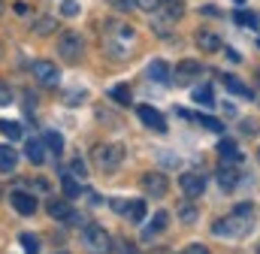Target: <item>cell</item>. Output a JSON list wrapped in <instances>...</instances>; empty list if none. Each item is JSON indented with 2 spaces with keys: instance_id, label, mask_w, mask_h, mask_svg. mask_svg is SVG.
<instances>
[{
  "instance_id": "6da1fadb",
  "label": "cell",
  "mask_w": 260,
  "mask_h": 254,
  "mask_svg": "<svg viewBox=\"0 0 260 254\" xmlns=\"http://www.w3.org/2000/svg\"><path fill=\"white\" fill-rule=\"evenodd\" d=\"M251 218H254V209L245 203V206L233 209L227 218H218L215 227H212V233H215L218 239H236V236H245V233L251 230Z\"/></svg>"
},
{
  "instance_id": "7a4b0ae2",
  "label": "cell",
  "mask_w": 260,
  "mask_h": 254,
  "mask_svg": "<svg viewBox=\"0 0 260 254\" xmlns=\"http://www.w3.org/2000/svg\"><path fill=\"white\" fill-rule=\"evenodd\" d=\"M124 154H127L124 145H118V142H103V145L94 148V164H97V170H103V173H115V170L121 167Z\"/></svg>"
},
{
  "instance_id": "3957f363",
  "label": "cell",
  "mask_w": 260,
  "mask_h": 254,
  "mask_svg": "<svg viewBox=\"0 0 260 254\" xmlns=\"http://www.w3.org/2000/svg\"><path fill=\"white\" fill-rule=\"evenodd\" d=\"M82 245H85V251H91V254H109L112 251L109 233H106L103 227H97V224H85V230H82Z\"/></svg>"
},
{
  "instance_id": "277c9868",
  "label": "cell",
  "mask_w": 260,
  "mask_h": 254,
  "mask_svg": "<svg viewBox=\"0 0 260 254\" xmlns=\"http://www.w3.org/2000/svg\"><path fill=\"white\" fill-rule=\"evenodd\" d=\"M82 52H85V43H82V37H79L76 30H64V34L58 37V55H61L64 61H79Z\"/></svg>"
},
{
  "instance_id": "5b68a950",
  "label": "cell",
  "mask_w": 260,
  "mask_h": 254,
  "mask_svg": "<svg viewBox=\"0 0 260 254\" xmlns=\"http://www.w3.org/2000/svg\"><path fill=\"white\" fill-rule=\"evenodd\" d=\"M30 73H34V79H37L40 85H46V88L58 85V79H61L58 67H55L52 61H34V64H30Z\"/></svg>"
},
{
  "instance_id": "8992f818",
  "label": "cell",
  "mask_w": 260,
  "mask_h": 254,
  "mask_svg": "<svg viewBox=\"0 0 260 254\" xmlns=\"http://www.w3.org/2000/svg\"><path fill=\"white\" fill-rule=\"evenodd\" d=\"M136 115H139V121L148 127V130H154V133H167V118H164L154 106H136Z\"/></svg>"
},
{
  "instance_id": "52a82bcc",
  "label": "cell",
  "mask_w": 260,
  "mask_h": 254,
  "mask_svg": "<svg viewBox=\"0 0 260 254\" xmlns=\"http://www.w3.org/2000/svg\"><path fill=\"white\" fill-rule=\"evenodd\" d=\"M112 209H115L118 215L130 218V221H142V215H145V203H142V200H115Z\"/></svg>"
},
{
  "instance_id": "ba28073f",
  "label": "cell",
  "mask_w": 260,
  "mask_h": 254,
  "mask_svg": "<svg viewBox=\"0 0 260 254\" xmlns=\"http://www.w3.org/2000/svg\"><path fill=\"white\" fill-rule=\"evenodd\" d=\"M9 203H12V209H15L18 215H34V212H37V200H34V194H27V190H12V194H9Z\"/></svg>"
},
{
  "instance_id": "9c48e42d",
  "label": "cell",
  "mask_w": 260,
  "mask_h": 254,
  "mask_svg": "<svg viewBox=\"0 0 260 254\" xmlns=\"http://www.w3.org/2000/svg\"><path fill=\"white\" fill-rule=\"evenodd\" d=\"M142 188H145L148 197H164L167 188H170V182L164 179V173H145L142 176Z\"/></svg>"
},
{
  "instance_id": "30bf717a",
  "label": "cell",
  "mask_w": 260,
  "mask_h": 254,
  "mask_svg": "<svg viewBox=\"0 0 260 254\" xmlns=\"http://www.w3.org/2000/svg\"><path fill=\"white\" fill-rule=\"evenodd\" d=\"M179 185L185 190V197H200V194L206 190V179H203L200 173H182Z\"/></svg>"
},
{
  "instance_id": "8fae6325",
  "label": "cell",
  "mask_w": 260,
  "mask_h": 254,
  "mask_svg": "<svg viewBox=\"0 0 260 254\" xmlns=\"http://www.w3.org/2000/svg\"><path fill=\"white\" fill-rule=\"evenodd\" d=\"M218 185L224 190H233L239 185V170H236V164H221V167H218Z\"/></svg>"
},
{
  "instance_id": "7c38bea8",
  "label": "cell",
  "mask_w": 260,
  "mask_h": 254,
  "mask_svg": "<svg viewBox=\"0 0 260 254\" xmlns=\"http://www.w3.org/2000/svg\"><path fill=\"white\" fill-rule=\"evenodd\" d=\"M145 79L148 82H157V85H167L170 82V67H167V61H151L145 67Z\"/></svg>"
},
{
  "instance_id": "4fadbf2b",
  "label": "cell",
  "mask_w": 260,
  "mask_h": 254,
  "mask_svg": "<svg viewBox=\"0 0 260 254\" xmlns=\"http://www.w3.org/2000/svg\"><path fill=\"white\" fill-rule=\"evenodd\" d=\"M200 70H203V67H200L197 61H182L179 70L173 73V79H176V85H188L194 76H200Z\"/></svg>"
},
{
  "instance_id": "5bb4252c",
  "label": "cell",
  "mask_w": 260,
  "mask_h": 254,
  "mask_svg": "<svg viewBox=\"0 0 260 254\" xmlns=\"http://www.w3.org/2000/svg\"><path fill=\"white\" fill-rule=\"evenodd\" d=\"M218 154H221V164H239V161H242V154H239V145H236L233 139H221V145H218Z\"/></svg>"
},
{
  "instance_id": "9a60e30c",
  "label": "cell",
  "mask_w": 260,
  "mask_h": 254,
  "mask_svg": "<svg viewBox=\"0 0 260 254\" xmlns=\"http://www.w3.org/2000/svg\"><path fill=\"white\" fill-rule=\"evenodd\" d=\"M154 12H160V15H164L167 21H176V18H182L185 6H182V0H160Z\"/></svg>"
},
{
  "instance_id": "2e32d148",
  "label": "cell",
  "mask_w": 260,
  "mask_h": 254,
  "mask_svg": "<svg viewBox=\"0 0 260 254\" xmlns=\"http://www.w3.org/2000/svg\"><path fill=\"white\" fill-rule=\"evenodd\" d=\"M24 154H27V161L37 164V167L46 164V145H43L40 139H27V142H24Z\"/></svg>"
},
{
  "instance_id": "e0dca14e",
  "label": "cell",
  "mask_w": 260,
  "mask_h": 254,
  "mask_svg": "<svg viewBox=\"0 0 260 254\" xmlns=\"http://www.w3.org/2000/svg\"><path fill=\"white\" fill-rule=\"evenodd\" d=\"M49 215L52 218H58V221H73V206L67 203V200H49Z\"/></svg>"
},
{
  "instance_id": "ac0fdd59",
  "label": "cell",
  "mask_w": 260,
  "mask_h": 254,
  "mask_svg": "<svg viewBox=\"0 0 260 254\" xmlns=\"http://www.w3.org/2000/svg\"><path fill=\"white\" fill-rule=\"evenodd\" d=\"M197 46L203 52H218L221 49V37L212 34V30H197Z\"/></svg>"
},
{
  "instance_id": "d6986e66",
  "label": "cell",
  "mask_w": 260,
  "mask_h": 254,
  "mask_svg": "<svg viewBox=\"0 0 260 254\" xmlns=\"http://www.w3.org/2000/svg\"><path fill=\"white\" fill-rule=\"evenodd\" d=\"M221 82H224V88H227V91H233L236 97H245V100H251V88H248V85H242L236 76H221Z\"/></svg>"
},
{
  "instance_id": "ffe728a7",
  "label": "cell",
  "mask_w": 260,
  "mask_h": 254,
  "mask_svg": "<svg viewBox=\"0 0 260 254\" xmlns=\"http://www.w3.org/2000/svg\"><path fill=\"white\" fill-rule=\"evenodd\" d=\"M167 221H170V215H167V212H157V215L151 218V224L142 230V239H151V236H157V233L167 227Z\"/></svg>"
},
{
  "instance_id": "44dd1931",
  "label": "cell",
  "mask_w": 260,
  "mask_h": 254,
  "mask_svg": "<svg viewBox=\"0 0 260 254\" xmlns=\"http://www.w3.org/2000/svg\"><path fill=\"white\" fill-rule=\"evenodd\" d=\"M15 164H18V154H15L9 145H0V170H3V173H12Z\"/></svg>"
},
{
  "instance_id": "7402d4cb",
  "label": "cell",
  "mask_w": 260,
  "mask_h": 254,
  "mask_svg": "<svg viewBox=\"0 0 260 254\" xmlns=\"http://www.w3.org/2000/svg\"><path fill=\"white\" fill-rule=\"evenodd\" d=\"M191 97H194V103H200V106H212V88H209V85L194 88V91H191Z\"/></svg>"
},
{
  "instance_id": "603a6c76",
  "label": "cell",
  "mask_w": 260,
  "mask_h": 254,
  "mask_svg": "<svg viewBox=\"0 0 260 254\" xmlns=\"http://www.w3.org/2000/svg\"><path fill=\"white\" fill-rule=\"evenodd\" d=\"M18 242H21L24 254H40V239H37L34 233H21V236H18Z\"/></svg>"
},
{
  "instance_id": "cb8c5ba5",
  "label": "cell",
  "mask_w": 260,
  "mask_h": 254,
  "mask_svg": "<svg viewBox=\"0 0 260 254\" xmlns=\"http://www.w3.org/2000/svg\"><path fill=\"white\" fill-rule=\"evenodd\" d=\"M61 188H64V197H67V200H76V197L82 194V185H79V182H73L70 176H64V179H61Z\"/></svg>"
},
{
  "instance_id": "d4e9b609",
  "label": "cell",
  "mask_w": 260,
  "mask_h": 254,
  "mask_svg": "<svg viewBox=\"0 0 260 254\" xmlns=\"http://www.w3.org/2000/svg\"><path fill=\"white\" fill-rule=\"evenodd\" d=\"M46 145L52 148V154H61V148H64L61 133H58V130H49V133H46Z\"/></svg>"
},
{
  "instance_id": "484cf974",
  "label": "cell",
  "mask_w": 260,
  "mask_h": 254,
  "mask_svg": "<svg viewBox=\"0 0 260 254\" xmlns=\"http://www.w3.org/2000/svg\"><path fill=\"white\" fill-rule=\"evenodd\" d=\"M55 27H58V21H55L52 15H46V18H40V21L34 24V30H37V34H43V37H46V34H52Z\"/></svg>"
},
{
  "instance_id": "4316f807",
  "label": "cell",
  "mask_w": 260,
  "mask_h": 254,
  "mask_svg": "<svg viewBox=\"0 0 260 254\" xmlns=\"http://www.w3.org/2000/svg\"><path fill=\"white\" fill-rule=\"evenodd\" d=\"M0 133H3L6 139H18V136H21V127L15 124V121H0Z\"/></svg>"
},
{
  "instance_id": "83f0119b",
  "label": "cell",
  "mask_w": 260,
  "mask_h": 254,
  "mask_svg": "<svg viewBox=\"0 0 260 254\" xmlns=\"http://www.w3.org/2000/svg\"><path fill=\"white\" fill-rule=\"evenodd\" d=\"M197 124H203V127H209L212 133H221L224 130V124L218 121V118H209V115H197Z\"/></svg>"
},
{
  "instance_id": "f1b7e54d",
  "label": "cell",
  "mask_w": 260,
  "mask_h": 254,
  "mask_svg": "<svg viewBox=\"0 0 260 254\" xmlns=\"http://www.w3.org/2000/svg\"><path fill=\"white\" fill-rule=\"evenodd\" d=\"M179 218H182L185 224H191V221H197V209L191 203H182V206H179Z\"/></svg>"
},
{
  "instance_id": "f546056e",
  "label": "cell",
  "mask_w": 260,
  "mask_h": 254,
  "mask_svg": "<svg viewBox=\"0 0 260 254\" xmlns=\"http://www.w3.org/2000/svg\"><path fill=\"white\" fill-rule=\"evenodd\" d=\"M9 103H12V88L0 79V106H9Z\"/></svg>"
},
{
  "instance_id": "4dcf8cb0",
  "label": "cell",
  "mask_w": 260,
  "mask_h": 254,
  "mask_svg": "<svg viewBox=\"0 0 260 254\" xmlns=\"http://www.w3.org/2000/svg\"><path fill=\"white\" fill-rule=\"evenodd\" d=\"M61 15H67V18L79 15V3H76V0H64V6H61Z\"/></svg>"
},
{
  "instance_id": "1f68e13d",
  "label": "cell",
  "mask_w": 260,
  "mask_h": 254,
  "mask_svg": "<svg viewBox=\"0 0 260 254\" xmlns=\"http://www.w3.org/2000/svg\"><path fill=\"white\" fill-rule=\"evenodd\" d=\"M112 100L115 103H130V91L127 88H112Z\"/></svg>"
},
{
  "instance_id": "d6a6232c",
  "label": "cell",
  "mask_w": 260,
  "mask_h": 254,
  "mask_svg": "<svg viewBox=\"0 0 260 254\" xmlns=\"http://www.w3.org/2000/svg\"><path fill=\"white\" fill-rule=\"evenodd\" d=\"M118 12H130V9H136V0H109Z\"/></svg>"
},
{
  "instance_id": "836d02e7",
  "label": "cell",
  "mask_w": 260,
  "mask_h": 254,
  "mask_svg": "<svg viewBox=\"0 0 260 254\" xmlns=\"http://www.w3.org/2000/svg\"><path fill=\"white\" fill-rule=\"evenodd\" d=\"M236 21H239V24H248V27H254V24H257V21H254V15H251V12H242V9L236 12Z\"/></svg>"
},
{
  "instance_id": "e575fe53",
  "label": "cell",
  "mask_w": 260,
  "mask_h": 254,
  "mask_svg": "<svg viewBox=\"0 0 260 254\" xmlns=\"http://www.w3.org/2000/svg\"><path fill=\"white\" fill-rule=\"evenodd\" d=\"M118 254H139V251H136V245H133V242L121 239V242H118Z\"/></svg>"
},
{
  "instance_id": "d590c367",
  "label": "cell",
  "mask_w": 260,
  "mask_h": 254,
  "mask_svg": "<svg viewBox=\"0 0 260 254\" xmlns=\"http://www.w3.org/2000/svg\"><path fill=\"white\" fill-rule=\"evenodd\" d=\"M70 170H73V173H76L79 179H85V164H82L79 157H73V164H70Z\"/></svg>"
},
{
  "instance_id": "8d00e7d4",
  "label": "cell",
  "mask_w": 260,
  "mask_h": 254,
  "mask_svg": "<svg viewBox=\"0 0 260 254\" xmlns=\"http://www.w3.org/2000/svg\"><path fill=\"white\" fill-rule=\"evenodd\" d=\"M157 3H160V0H136V6H142L145 12H154V9H157Z\"/></svg>"
},
{
  "instance_id": "74e56055",
  "label": "cell",
  "mask_w": 260,
  "mask_h": 254,
  "mask_svg": "<svg viewBox=\"0 0 260 254\" xmlns=\"http://www.w3.org/2000/svg\"><path fill=\"white\" fill-rule=\"evenodd\" d=\"M179 254H209V248L206 245H188L185 251H179Z\"/></svg>"
},
{
  "instance_id": "f35d334b",
  "label": "cell",
  "mask_w": 260,
  "mask_h": 254,
  "mask_svg": "<svg viewBox=\"0 0 260 254\" xmlns=\"http://www.w3.org/2000/svg\"><path fill=\"white\" fill-rule=\"evenodd\" d=\"M15 12H18V15H27V12H30V6H27V3H15Z\"/></svg>"
},
{
  "instance_id": "ab89813d",
  "label": "cell",
  "mask_w": 260,
  "mask_h": 254,
  "mask_svg": "<svg viewBox=\"0 0 260 254\" xmlns=\"http://www.w3.org/2000/svg\"><path fill=\"white\" fill-rule=\"evenodd\" d=\"M55 254H70V251H55Z\"/></svg>"
},
{
  "instance_id": "60d3db41",
  "label": "cell",
  "mask_w": 260,
  "mask_h": 254,
  "mask_svg": "<svg viewBox=\"0 0 260 254\" xmlns=\"http://www.w3.org/2000/svg\"><path fill=\"white\" fill-rule=\"evenodd\" d=\"M0 12H3V0H0Z\"/></svg>"
},
{
  "instance_id": "b9f144b4",
  "label": "cell",
  "mask_w": 260,
  "mask_h": 254,
  "mask_svg": "<svg viewBox=\"0 0 260 254\" xmlns=\"http://www.w3.org/2000/svg\"><path fill=\"white\" fill-rule=\"evenodd\" d=\"M236 3H245V0H236Z\"/></svg>"
},
{
  "instance_id": "7bdbcfd3",
  "label": "cell",
  "mask_w": 260,
  "mask_h": 254,
  "mask_svg": "<svg viewBox=\"0 0 260 254\" xmlns=\"http://www.w3.org/2000/svg\"><path fill=\"white\" fill-rule=\"evenodd\" d=\"M0 194H3V185H0Z\"/></svg>"
},
{
  "instance_id": "ee69618b",
  "label": "cell",
  "mask_w": 260,
  "mask_h": 254,
  "mask_svg": "<svg viewBox=\"0 0 260 254\" xmlns=\"http://www.w3.org/2000/svg\"><path fill=\"white\" fill-rule=\"evenodd\" d=\"M257 46H260V40H257Z\"/></svg>"
}]
</instances>
